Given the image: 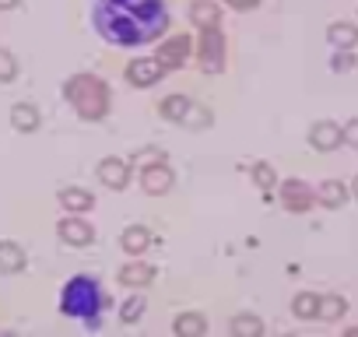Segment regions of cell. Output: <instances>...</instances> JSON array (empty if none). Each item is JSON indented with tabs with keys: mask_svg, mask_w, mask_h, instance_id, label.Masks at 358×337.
Segmentation results:
<instances>
[{
	"mask_svg": "<svg viewBox=\"0 0 358 337\" xmlns=\"http://www.w3.org/2000/svg\"><path fill=\"white\" fill-rule=\"evenodd\" d=\"M344 313V299H337V295H330V299H320V309H316V316H323V320H337Z\"/></svg>",
	"mask_w": 358,
	"mask_h": 337,
	"instance_id": "603a6c76",
	"label": "cell"
},
{
	"mask_svg": "<svg viewBox=\"0 0 358 337\" xmlns=\"http://www.w3.org/2000/svg\"><path fill=\"white\" fill-rule=\"evenodd\" d=\"M99 180H102L106 187H113V190H123L127 180H130V173H127V165H123L120 158H106V162L99 165Z\"/></svg>",
	"mask_w": 358,
	"mask_h": 337,
	"instance_id": "9c48e42d",
	"label": "cell"
},
{
	"mask_svg": "<svg viewBox=\"0 0 358 337\" xmlns=\"http://www.w3.org/2000/svg\"><path fill=\"white\" fill-rule=\"evenodd\" d=\"M204 316L201 313H179L176 316V323H172V330H176V337H204Z\"/></svg>",
	"mask_w": 358,
	"mask_h": 337,
	"instance_id": "7c38bea8",
	"label": "cell"
},
{
	"mask_svg": "<svg viewBox=\"0 0 358 337\" xmlns=\"http://www.w3.org/2000/svg\"><path fill=\"white\" fill-rule=\"evenodd\" d=\"M232 4H236V8H253L257 0H232Z\"/></svg>",
	"mask_w": 358,
	"mask_h": 337,
	"instance_id": "4dcf8cb0",
	"label": "cell"
},
{
	"mask_svg": "<svg viewBox=\"0 0 358 337\" xmlns=\"http://www.w3.org/2000/svg\"><path fill=\"white\" fill-rule=\"evenodd\" d=\"M179 123H187V127H208V123H211V113H208V109H194V106H190V109H187V116L179 120Z\"/></svg>",
	"mask_w": 358,
	"mask_h": 337,
	"instance_id": "cb8c5ba5",
	"label": "cell"
},
{
	"mask_svg": "<svg viewBox=\"0 0 358 337\" xmlns=\"http://www.w3.org/2000/svg\"><path fill=\"white\" fill-rule=\"evenodd\" d=\"M351 64H355L351 57H337V60H334V67H337V71H351Z\"/></svg>",
	"mask_w": 358,
	"mask_h": 337,
	"instance_id": "f546056e",
	"label": "cell"
},
{
	"mask_svg": "<svg viewBox=\"0 0 358 337\" xmlns=\"http://www.w3.org/2000/svg\"><path fill=\"white\" fill-rule=\"evenodd\" d=\"M15 4V0H0V8H11Z\"/></svg>",
	"mask_w": 358,
	"mask_h": 337,
	"instance_id": "1f68e13d",
	"label": "cell"
},
{
	"mask_svg": "<svg viewBox=\"0 0 358 337\" xmlns=\"http://www.w3.org/2000/svg\"><path fill=\"white\" fill-rule=\"evenodd\" d=\"M309 141H313L316 151H330V148L341 144V127H334V123H316V127L309 130Z\"/></svg>",
	"mask_w": 358,
	"mask_h": 337,
	"instance_id": "30bf717a",
	"label": "cell"
},
{
	"mask_svg": "<svg viewBox=\"0 0 358 337\" xmlns=\"http://www.w3.org/2000/svg\"><path fill=\"white\" fill-rule=\"evenodd\" d=\"M355 39H358V29H351V25H334L330 29V43L334 46H355Z\"/></svg>",
	"mask_w": 358,
	"mask_h": 337,
	"instance_id": "44dd1931",
	"label": "cell"
},
{
	"mask_svg": "<svg viewBox=\"0 0 358 337\" xmlns=\"http://www.w3.org/2000/svg\"><path fill=\"white\" fill-rule=\"evenodd\" d=\"M187 109H190V99H183V95H172V99H165L162 106H158V113L165 116V120H183L187 116Z\"/></svg>",
	"mask_w": 358,
	"mask_h": 337,
	"instance_id": "d6986e66",
	"label": "cell"
},
{
	"mask_svg": "<svg viewBox=\"0 0 358 337\" xmlns=\"http://www.w3.org/2000/svg\"><path fill=\"white\" fill-rule=\"evenodd\" d=\"M11 123H15V130L32 134V130L39 127V109H36V106H15V109H11Z\"/></svg>",
	"mask_w": 358,
	"mask_h": 337,
	"instance_id": "9a60e30c",
	"label": "cell"
},
{
	"mask_svg": "<svg viewBox=\"0 0 358 337\" xmlns=\"http://www.w3.org/2000/svg\"><path fill=\"white\" fill-rule=\"evenodd\" d=\"M232 334H236V337H260V334H264V323H260V316L243 313V316L232 320Z\"/></svg>",
	"mask_w": 358,
	"mask_h": 337,
	"instance_id": "ac0fdd59",
	"label": "cell"
},
{
	"mask_svg": "<svg viewBox=\"0 0 358 337\" xmlns=\"http://www.w3.org/2000/svg\"><path fill=\"white\" fill-rule=\"evenodd\" d=\"M92 22L113 46H144L169 29L165 0H99Z\"/></svg>",
	"mask_w": 358,
	"mask_h": 337,
	"instance_id": "6da1fadb",
	"label": "cell"
},
{
	"mask_svg": "<svg viewBox=\"0 0 358 337\" xmlns=\"http://www.w3.org/2000/svg\"><path fill=\"white\" fill-rule=\"evenodd\" d=\"M123 253H144L148 250V243H151V236H148V229H141V225H130L127 232H123Z\"/></svg>",
	"mask_w": 358,
	"mask_h": 337,
	"instance_id": "2e32d148",
	"label": "cell"
},
{
	"mask_svg": "<svg viewBox=\"0 0 358 337\" xmlns=\"http://www.w3.org/2000/svg\"><path fill=\"white\" fill-rule=\"evenodd\" d=\"M201 67H204L208 74L222 71V39H218V32H215V29H208V32H204V46H201Z\"/></svg>",
	"mask_w": 358,
	"mask_h": 337,
	"instance_id": "ba28073f",
	"label": "cell"
},
{
	"mask_svg": "<svg viewBox=\"0 0 358 337\" xmlns=\"http://www.w3.org/2000/svg\"><path fill=\"white\" fill-rule=\"evenodd\" d=\"M64 92H67V102L78 109L81 120H102V116L109 113V92H106V85H102L99 78H92V74L71 78Z\"/></svg>",
	"mask_w": 358,
	"mask_h": 337,
	"instance_id": "3957f363",
	"label": "cell"
},
{
	"mask_svg": "<svg viewBox=\"0 0 358 337\" xmlns=\"http://www.w3.org/2000/svg\"><path fill=\"white\" fill-rule=\"evenodd\" d=\"M285 337H292V334H285Z\"/></svg>",
	"mask_w": 358,
	"mask_h": 337,
	"instance_id": "d590c367",
	"label": "cell"
},
{
	"mask_svg": "<svg viewBox=\"0 0 358 337\" xmlns=\"http://www.w3.org/2000/svg\"><path fill=\"white\" fill-rule=\"evenodd\" d=\"M341 141H351V144L358 148V120H351V123L341 130Z\"/></svg>",
	"mask_w": 358,
	"mask_h": 337,
	"instance_id": "f1b7e54d",
	"label": "cell"
},
{
	"mask_svg": "<svg viewBox=\"0 0 358 337\" xmlns=\"http://www.w3.org/2000/svg\"><path fill=\"white\" fill-rule=\"evenodd\" d=\"M281 201H285L288 211H309V204H313V190H309L306 183H299V180H288V183L281 187Z\"/></svg>",
	"mask_w": 358,
	"mask_h": 337,
	"instance_id": "8992f818",
	"label": "cell"
},
{
	"mask_svg": "<svg viewBox=\"0 0 358 337\" xmlns=\"http://www.w3.org/2000/svg\"><path fill=\"white\" fill-rule=\"evenodd\" d=\"M253 180H257V187H264V190H267V187H274V168L260 162V165L253 168Z\"/></svg>",
	"mask_w": 358,
	"mask_h": 337,
	"instance_id": "484cf974",
	"label": "cell"
},
{
	"mask_svg": "<svg viewBox=\"0 0 358 337\" xmlns=\"http://www.w3.org/2000/svg\"><path fill=\"white\" fill-rule=\"evenodd\" d=\"M60 204H64L67 211H78V215H81V211H88V208H92V194H88V190L71 187V190H64V194H60Z\"/></svg>",
	"mask_w": 358,
	"mask_h": 337,
	"instance_id": "e0dca14e",
	"label": "cell"
},
{
	"mask_svg": "<svg viewBox=\"0 0 358 337\" xmlns=\"http://www.w3.org/2000/svg\"><path fill=\"white\" fill-rule=\"evenodd\" d=\"M0 337H18V334H11V330H4V334H0Z\"/></svg>",
	"mask_w": 358,
	"mask_h": 337,
	"instance_id": "d6a6232c",
	"label": "cell"
},
{
	"mask_svg": "<svg viewBox=\"0 0 358 337\" xmlns=\"http://www.w3.org/2000/svg\"><path fill=\"white\" fill-rule=\"evenodd\" d=\"M141 187H144L148 194H165V190L172 187V168H169L165 162H151L144 173H141Z\"/></svg>",
	"mask_w": 358,
	"mask_h": 337,
	"instance_id": "5b68a950",
	"label": "cell"
},
{
	"mask_svg": "<svg viewBox=\"0 0 358 337\" xmlns=\"http://www.w3.org/2000/svg\"><path fill=\"white\" fill-rule=\"evenodd\" d=\"M162 71H165V64H162V60H137V64H130V67H127V78H130L134 85L148 88V85H155V81L162 78Z\"/></svg>",
	"mask_w": 358,
	"mask_h": 337,
	"instance_id": "52a82bcc",
	"label": "cell"
},
{
	"mask_svg": "<svg viewBox=\"0 0 358 337\" xmlns=\"http://www.w3.org/2000/svg\"><path fill=\"white\" fill-rule=\"evenodd\" d=\"M151 278H155V267L151 264H127L120 271V281L127 288H144V285H151Z\"/></svg>",
	"mask_w": 358,
	"mask_h": 337,
	"instance_id": "4fadbf2b",
	"label": "cell"
},
{
	"mask_svg": "<svg viewBox=\"0 0 358 337\" xmlns=\"http://www.w3.org/2000/svg\"><path fill=\"white\" fill-rule=\"evenodd\" d=\"M355 197H358V180H355Z\"/></svg>",
	"mask_w": 358,
	"mask_h": 337,
	"instance_id": "e575fe53",
	"label": "cell"
},
{
	"mask_svg": "<svg viewBox=\"0 0 358 337\" xmlns=\"http://www.w3.org/2000/svg\"><path fill=\"white\" fill-rule=\"evenodd\" d=\"M25 267V250L18 246V243H0V271L4 274H18Z\"/></svg>",
	"mask_w": 358,
	"mask_h": 337,
	"instance_id": "8fae6325",
	"label": "cell"
},
{
	"mask_svg": "<svg viewBox=\"0 0 358 337\" xmlns=\"http://www.w3.org/2000/svg\"><path fill=\"white\" fill-rule=\"evenodd\" d=\"M57 236L67 243V246H88L92 243V225L85 222V218H64L60 225H57Z\"/></svg>",
	"mask_w": 358,
	"mask_h": 337,
	"instance_id": "277c9868",
	"label": "cell"
},
{
	"mask_svg": "<svg viewBox=\"0 0 358 337\" xmlns=\"http://www.w3.org/2000/svg\"><path fill=\"white\" fill-rule=\"evenodd\" d=\"M194 18H197V22H204V25H208V29H211V25H215V18H218V15H215V8H211V4H201V8H197V11H194Z\"/></svg>",
	"mask_w": 358,
	"mask_h": 337,
	"instance_id": "83f0119b",
	"label": "cell"
},
{
	"mask_svg": "<svg viewBox=\"0 0 358 337\" xmlns=\"http://www.w3.org/2000/svg\"><path fill=\"white\" fill-rule=\"evenodd\" d=\"M348 337H358V327H355V330H348Z\"/></svg>",
	"mask_w": 358,
	"mask_h": 337,
	"instance_id": "836d02e7",
	"label": "cell"
},
{
	"mask_svg": "<svg viewBox=\"0 0 358 337\" xmlns=\"http://www.w3.org/2000/svg\"><path fill=\"white\" fill-rule=\"evenodd\" d=\"M141 313H144V299H127V302H123V309H120V316H123L127 323L141 320Z\"/></svg>",
	"mask_w": 358,
	"mask_h": 337,
	"instance_id": "d4e9b609",
	"label": "cell"
},
{
	"mask_svg": "<svg viewBox=\"0 0 358 337\" xmlns=\"http://www.w3.org/2000/svg\"><path fill=\"white\" fill-rule=\"evenodd\" d=\"M11 78H15V60L0 50V81H11Z\"/></svg>",
	"mask_w": 358,
	"mask_h": 337,
	"instance_id": "4316f807",
	"label": "cell"
},
{
	"mask_svg": "<svg viewBox=\"0 0 358 337\" xmlns=\"http://www.w3.org/2000/svg\"><path fill=\"white\" fill-rule=\"evenodd\" d=\"M187 50H190V39H172V43H165L162 50H158V60L165 64V67H176V64H183V57H187Z\"/></svg>",
	"mask_w": 358,
	"mask_h": 337,
	"instance_id": "5bb4252c",
	"label": "cell"
},
{
	"mask_svg": "<svg viewBox=\"0 0 358 337\" xmlns=\"http://www.w3.org/2000/svg\"><path fill=\"white\" fill-rule=\"evenodd\" d=\"M102 306H106V295H102L99 281L88 278V274L71 278V281L64 285V292H60V309H64V316L95 320V313H99Z\"/></svg>",
	"mask_w": 358,
	"mask_h": 337,
	"instance_id": "7a4b0ae2",
	"label": "cell"
},
{
	"mask_svg": "<svg viewBox=\"0 0 358 337\" xmlns=\"http://www.w3.org/2000/svg\"><path fill=\"white\" fill-rule=\"evenodd\" d=\"M320 201H323L327 208H341V204H344V187H341V183H323V187H320Z\"/></svg>",
	"mask_w": 358,
	"mask_h": 337,
	"instance_id": "ffe728a7",
	"label": "cell"
},
{
	"mask_svg": "<svg viewBox=\"0 0 358 337\" xmlns=\"http://www.w3.org/2000/svg\"><path fill=\"white\" fill-rule=\"evenodd\" d=\"M292 309H295V316H306V320H309V316H316V309H320V299L306 292V295H299V299L292 302Z\"/></svg>",
	"mask_w": 358,
	"mask_h": 337,
	"instance_id": "7402d4cb",
	"label": "cell"
}]
</instances>
